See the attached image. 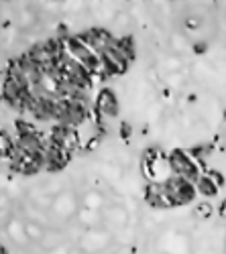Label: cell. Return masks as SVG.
<instances>
[{
    "label": "cell",
    "instance_id": "obj_6",
    "mask_svg": "<svg viewBox=\"0 0 226 254\" xmlns=\"http://www.w3.org/2000/svg\"><path fill=\"white\" fill-rule=\"evenodd\" d=\"M196 189H198V195H202V197H214L216 193H218V185H216V181L208 175V171H204L202 173V177L196 181Z\"/></svg>",
    "mask_w": 226,
    "mask_h": 254
},
{
    "label": "cell",
    "instance_id": "obj_7",
    "mask_svg": "<svg viewBox=\"0 0 226 254\" xmlns=\"http://www.w3.org/2000/svg\"><path fill=\"white\" fill-rule=\"evenodd\" d=\"M116 45L122 53H127L133 61H135V55H137V47H135V39L125 35V37H116Z\"/></svg>",
    "mask_w": 226,
    "mask_h": 254
},
{
    "label": "cell",
    "instance_id": "obj_3",
    "mask_svg": "<svg viewBox=\"0 0 226 254\" xmlns=\"http://www.w3.org/2000/svg\"><path fill=\"white\" fill-rule=\"evenodd\" d=\"M96 116L102 118H116L118 116V98L110 88H102L94 100Z\"/></svg>",
    "mask_w": 226,
    "mask_h": 254
},
{
    "label": "cell",
    "instance_id": "obj_10",
    "mask_svg": "<svg viewBox=\"0 0 226 254\" xmlns=\"http://www.w3.org/2000/svg\"><path fill=\"white\" fill-rule=\"evenodd\" d=\"M2 254H8V250H6V248H2Z\"/></svg>",
    "mask_w": 226,
    "mask_h": 254
},
{
    "label": "cell",
    "instance_id": "obj_9",
    "mask_svg": "<svg viewBox=\"0 0 226 254\" xmlns=\"http://www.w3.org/2000/svg\"><path fill=\"white\" fill-rule=\"evenodd\" d=\"M220 216L226 218V201H222V205H220Z\"/></svg>",
    "mask_w": 226,
    "mask_h": 254
},
{
    "label": "cell",
    "instance_id": "obj_2",
    "mask_svg": "<svg viewBox=\"0 0 226 254\" xmlns=\"http://www.w3.org/2000/svg\"><path fill=\"white\" fill-rule=\"evenodd\" d=\"M163 185H165V191H167V199L171 203V207L175 205H188L198 197V189L196 183L177 177V175H169L167 179H161Z\"/></svg>",
    "mask_w": 226,
    "mask_h": 254
},
{
    "label": "cell",
    "instance_id": "obj_5",
    "mask_svg": "<svg viewBox=\"0 0 226 254\" xmlns=\"http://www.w3.org/2000/svg\"><path fill=\"white\" fill-rule=\"evenodd\" d=\"M145 201H147L151 207H171L163 181H151V183L145 187Z\"/></svg>",
    "mask_w": 226,
    "mask_h": 254
},
{
    "label": "cell",
    "instance_id": "obj_4",
    "mask_svg": "<svg viewBox=\"0 0 226 254\" xmlns=\"http://www.w3.org/2000/svg\"><path fill=\"white\" fill-rule=\"evenodd\" d=\"M74 155L59 149V146L47 142V149H45V171H61L72 159Z\"/></svg>",
    "mask_w": 226,
    "mask_h": 254
},
{
    "label": "cell",
    "instance_id": "obj_11",
    "mask_svg": "<svg viewBox=\"0 0 226 254\" xmlns=\"http://www.w3.org/2000/svg\"><path fill=\"white\" fill-rule=\"evenodd\" d=\"M224 116H226V112H224Z\"/></svg>",
    "mask_w": 226,
    "mask_h": 254
},
{
    "label": "cell",
    "instance_id": "obj_1",
    "mask_svg": "<svg viewBox=\"0 0 226 254\" xmlns=\"http://www.w3.org/2000/svg\"><path fill=\"white\" fill-rule=\"evenodd\" d=\"M167 165H169L171 175L183 177V179H188L192 183H196L204 173V167L188 151H181V149H175L167 155Z\"/></svg>",
    "mask_w": 226,
    "mask_h": 254
},
{
    "label": "cell",
    "instance_id": "obj_8",
    "mask_svg": "<svg viewBox=\"0 0 226 254\" xmlns=\"http://www.w3.org/2000/svg\"><path fill=\"white\" fill-rule=\"evenodd\" d=\"M208 175L216 181V185H218V187H222V185H224V177H222L220 173H216V171H208Z\"/></svg>",
    "mask_w": 226,
    "mask_h": 254
}]
</instances>
